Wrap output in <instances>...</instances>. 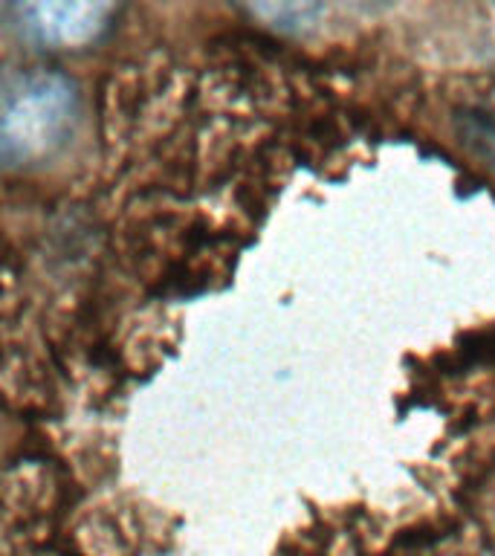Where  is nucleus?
I'll use <instances>...</instances> for the list:
<instances>
[{
	"label": "nucleus",
	"instance_id": "f03ea898",
	"mask_svg": "<svg viewBox=\"0 0 495 556\" xmlns=\"http://www.w3.org/2000/svg\"><path fill=\"white\" fill-rule=\"evenodd\" d=\"M17 26L26 38L52 47L90 43L107 29L111 3H24L15 7Z\"/></svg>",
	"mask_w": 495,
	"mask_h": 556
},
{
	"label": "nucleus",
	"instance_id": "7ed1b4c3",
	"mask_svg": "<svg viewBox=\"0 0 495 556\" xmlns=\"http://www.w3.org/2000/svg\"><path fill=\"white\" fill-rule=\"evenodd\" d=\"M464 137L478 154L495 165V119L486 113H467L464 119Z\"/></svg>",
	"mask_w": 495,
	"mask_h": 556
},
{
	"label": "nucleus",
	"instance_id": "f257e3e1",
	"mask_svg": "<svg viewBox=\"0 0 495 556\" xmlns=\"http://www.w3.org/2000/svg\"><path fill=\"white\" fill-rule=\"evenodd\" d=\"M78 113L76 85L61 73L29 70L3 93V160L33 163L67 139Z\"/></svg>",
	"mask_w": 495,
	"mask_h": 556
}]
</instances>
